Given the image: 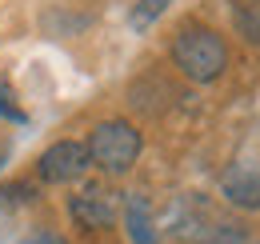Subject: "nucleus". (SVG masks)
<instances>
[{
    "label": "nucleus",
    "mask_w": 260,
    "mask_h": 244,
    "mask_svg": "<svg viewBox=\"0 0 260 244\" xmlns=\"http://www.w3.org/2000/svg\"><path fill=\"white\" fill-rule=\"evenodd\" d=\"M24 244H68L64 236H56V232H36L32 240H24Z\"/></svg>",
    "instance_id": "9d476101"
},
{
    "label": "nucleus",
    "mask_w": 260,
    "mask_h": 244,
    "mask_svg": "<svg viewBox=\"0 0 260 244\" xmlns=\"http://www.w3.org/2000/svg\"><path fill=\"white\" fill-rule=\"evenodd\" d=\"M0 116H12V120L20 116V112H16L12 104H8V92H4V88H0Z\"/></svg>",
    "instance_id": "9b49d317"
},
{
    "label": "nucleus",
    "mask_w": 260,
    "mask_h": 244,
    "mask_svg": "<svg viewBox=\"0 0 260 244\" xmlns=\"http://www.w3.org/2000/svg\"><path fill=\"white\" fill-rule=\"evenodd\" d=\"M140 132L132 128L128 120H104L92 128V136H88V160L96 164L100 172H108V176H124L132 164H136V156H140Z\"/></svg>",
    "instance_id": "f03ea898"
},
{
    "label": "nucleus",
    "mask_w": 260,
    "mask_h": 244,
    "mask_svg": "<svg viewBox=\"0 0 260 244\" xmlns=\"http://www.w3.org/2000/svg\"><path fill=\"white\" fill-rule=\"evenodd\" d=\"M88 148L80 140H56L52 148H44L40 160H36V172L44 184H72L88 172Z\"/></svg>",
    "instance_id": "7ed1b4c3"
},
{
    "label": "nucleus",
    "mask_w": 260,
    "mask_h": 244,
    "mask_svg": "<svg viewBox=\"0 0 260 244\" xmlns=\"http://www.w3.org/2000/svg\"><path fill=\"white\" fill-rule=\"evenodd\" d=\"M164 8H168V0H136V8H132V16H128V24L136 32H144L156 16H160Z\"/></svg>",
    "instance_id": "6e6552de"
},
{
    "label": "nucleus",
    "mask_w": 260,
    "mask_h": 244,
    "mask_svg": "<svg viewBox=\"0 0 260 244\" xmlns=\"http://www.w3.org/2000/svg\"><path fill=\"white\" fill-rule=\"evenodd\" d=\"M172 64L184 80L192 84H212L220 80V72L228 68V44L220 32L204 28V24H184L172 40Z\"/></svg>",
    "instance_id": "f257e3e1"
},
{
    "label": "nucleus",
    "mask_w": 260,
    "mask_h": 244,
    "mask_svg": "<svg viewBox=\"0 0 260 244\" xmlns=\"http://www.w3.org/2000/svg\"><path fill=\"white\" fill-rule=\"evenodd\" d=\"M124 224H128L132 244H156V224H152V212H148V200L144 196H128Z\"/></svg>",
    "instance_id": "423d86ee"
},
{
    "label": "nucleus",
    "mask_w": 260,
    "mask_h": 244,
    "mask_svg": "<svg viewBox=\"0 0 260 244\" xmlns=\"http://www.w3.org/2000/svg\"><path fill=\"white\" fill-rule=\"evenodd\" d=\"M232 28L240 32L248 44L260 48V4H236L232 8Z\"/></svg>",
    "instance_id": "0eeeda50"
},
{
    "label": "nucleus",
    "mask_w": 260,
    "mask_h": 244,
    "mask_svg": "<svg viewBox=\"0 0 260 244\" xmlns=\"http://www.w3.org/2000/svg\"><path fill=\"white\" fill-rule=\"evenodd\" d=\"M220 192L232 208H244V212H260V172L248 164H232L220 180Z\"/></svg>",
    "instance_id": "39448f33"
},
{
    "label": "nucleus",
    "mask_w": 260,
    "mask_h": 244,
    "mask_svg": "<svg viewBox=\"0 0 260 244\" xmlns=\"http://www.w3.org/2000/svg\"><path fill=\"white\" fill-rule=\"evenodd\" d=\"M256 4H260V0H256Z\"/></svg>",
    "instance_id": "f8f14e48"
},
{
    "label": "nucleus",
    "mask_w": 260,
    "mask_h": 244,
    "mask_svg": "<svg viewBox=\"0 0 260 244\" xmlns=\"http://www.w3.org/2000/svg\"><path fill=\"white\" fill-rule=\"evenodd\" d=\"M200 244H252L248 240V232L244 228H236V224H216V228H208Z\"/></svg>",
    "instance_id": "1a4fd4ad"
},
{
    "label": "nucleus",
    "mask_w": 260,
    "mask_h": 244,
    "mask_svg": "<svg viewBox=\"0 0 260 244\" xmlns=\"http://www.w3.org/2000/svg\"><path fill=\"white\" fill-rule=\"evenodd\" d=\"M68 212H72V220H76L80 228H88V232H104V228H112V220H116V200H112L108 188H100V184H84V188L68 200Z\"/></svg>",
    "instance_id": "20e7f679"
}]
</instances>
